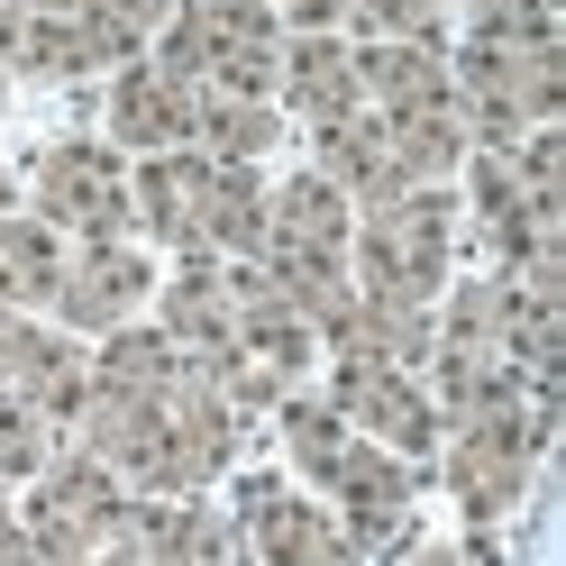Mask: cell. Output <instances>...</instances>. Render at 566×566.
I'll return each mask as SVG.
<instances>
[{
  "instance_id": "cell-1",
  "label": "cell",
  "mask_w": 566,
  "mask_h": 566,
  "mask_svg": "<svg viewBox=\"0 0 566 566\" xmlns=\"http://www.w3.org/2000/svg\"><path fill=\"white\" fill-rule=\"evenodd\" d=\"M274 420H283L293 467L329 493V512H338V530H347V548H357V557H384V548L411 539L420 467H402V457L375 448L366 430H347V420L329 411V394H283Z\"/></svg>"
},
{
  "instance_id": "cell-2",
  "label": "cell",
  "mask_w": 566,
  "mask_h": 566,
  "mask_svg": "<svg viewBox=\"0 0 566 566\" xmlns=\"http://www.w3.org/2000/svg\"><path fill=\"white\" fill-rule=\"evenodd\" d=\"M448 265H457V201L439 184H411L394 201H366L357 229H347V274H357V293L439 302L448 293Z\"/></svg>"
},
{
  "instance_id": "cell-3",
  "label": "cell",
  "mask_w": 566,
  "mask_h": 566,
  "mask_svg": "<svg viewBox=\"0 0 566 566\" xmlns=\"http://www.w3.org/2000/svg\"><path fill=\"white\" fill-rule=\"evenodd\" d=\"M457 83V119H467V147H512V137L548 128L566 111V46H503L467 28V46L448 55Z\"/></svg>"
},
{
  "instance_id": "cell-4",
  "label": "cell",
  "mask_w": 566,
  "mask_h": 566,
  "mask_svg": "<svg viewBox=\"0 0 566 566\" xmlns=\"http://www.w3.org/2000/svg\"><path fill=\"white\" fill-rule=\"evenodd\" d=\"M156 64L201 83V92L274 101L283 19H274V0H174V19L156 28Z\"/></svg>"
},
{
  "instance_id": "cell-5",
  "label": "cell",
  "mask_w": 566,
  "mask_h": 566,
  "mask_svg": "<svg viewBox=\"0 0 566 566\" xmlns=\"http://www.w3.org/2000/svg\"><path fill=\"white\" fill-rule=\"evenodd\" d=\"M119 512H128V484L101 467V457H46L38 467V493L19 503V539L38 548V566H92L101 557V539L119 530Z\"/></svg>"
},
{
  "instance_id": "cell-6",
  "label": "cell",
  "mask_w": 566,
  "mask_h": 566,
  "mask_svg": "<svg viewBox=\"0 0 566 566\" xmlns=\"http://www.w3.org/2000/svg\"><path fill=\"white\" fill-rule=\"evenodd\" d=\"M548 402H512V411H475L448 430V493L467 503V521H503L521 503L530 467L548 448Z\"/></svg>"
},
{
  "instance_id": "cell-7",
  "label": "cell",
  "mask_w": 566,
  "mask_h": 566,
  "mask_svg": "<svg viewBox=\"0 0 566 566\" xmlns=\"http://www.w3.org/2000/svg\"><path fill=\"white\" fill-rule=\"evenodd\" d=\"M28 192H38V220L55 238H128V156L111 137H55V147L28 165Z\"/></svg>"
},
{
  "instance_id": "cell-8",
  "label": "cell",
  "mask_w": 566,
  "mask_h": 566,
  "mask_svg": "<svg viewBox=\"0 0 566 566\" xmlns=\"http://www.w3.org/2000/svg\"><path fill=\"white\" fill-rule=\"evenodd\" d=\"M329 411L347 430H366L375 448H394L402 467H430L439 457V402L420 366H375V357H329Z\"/></svg>"
},
{
  "instance_id": "cell-9",
  "label": "cell",
  "mask_w": 566,
  "mask_h": 566,
  "mask_svg": "<svg viewBox=\"0 0 566 566\" xmlns=\"http://www.w3.org/2000/svg\"><path fill=\"white\" fill-rule=\"evenodd\" d=\"M457 174H467V210H475V229L493 247V265H548V256H566V210L521 184L512 147H467Z\"/></svg>"
},
{
  "instance_id": "cell-10",
  "label": "cell",
  "mask_w": 566,
  "mask_h": 566,
  "mask_svg": "<svg viewBox=\"0 0 566 566\" xmlns=\"http://www.w3.org/2000/svg\"><path fill=\"white\" fill-rule=\"evenodd\" d=\"M238 548H247V566H357L338 512L293 493V484H274V475L238 484Z\"/></svg>"
},
{
  "instance_id": "cell-11",
  "label": "cell",
  "mask_w": 566,
  "mask_h": 566,
  "mask_svg": "<svg viewBox=\"0 0 566 566\" xmlns=\"http://www.w3.org/2000/svg\"><path fill=\"white\" fill-rule=\"evenodd\" d=\"M147 302H156V265L137 256L128 238L64 247V274H55V321L74 329V338H111V329H128Z\"/></svg>"
},
{
  "instance_id": "cell-12",
  "label": "cell",
  "mask_w": 566,
  "mask_h": 566,
  "mask_svg": "<svg viewBox=\"0 0 566 566\" xmlns=\"http://www.w3.org/2000/svg\"><path fill=\"white\" fill-rule=\"evenodd\" d=\"M0 394L38 402L46 430H74L92 402V357L64 329H38L28 311H0Z\"/></svg>"
},
{
  "instance_id": "cell-13",
  "label": "cell",
  "mask_w": 566,
  "mask_h": 566,
  "mask_svg": "<svg viewBox=\"0 0 566 566\" xmlns=\"http://www.w3.org/2000/svg\"><path fill=\"white\" fill-rule=\"evenodd\" d=\"M92 566H220V521L192 493H137Z\"/></svg>"
},
{
  "instance_id": "cell-14",
  "label": "cell",
  "mask_w": 566,
  "mask_h": 566,
  "mask_svg": "<svg viewBox=\"0 0 566 566\" xmlns=\"http://www.w3.org/2000/svg\"><path fill=\"white\" fill-rule=\"evenodd\" d=\"M229 311H238V357L256 366V375L293 384L311 357H321V329H311L302 311L265 283V265H256V256H229Z\"/></svg>"
},
{
  "instance_id": "cell-15",
  "label": "cell",
  "mask_w": 566,
  "mask_h": 566,
  "mask_svg": "<svg viewBox=\"0 0 566 566\" xmlns=\"http://www.w3.org/2000/svg\"><path fill=\"white\" fill-rule=\"evenodd\" d=\"M111 147H119V156L192 147V83L165 74L156 55H128L119 83H111Z\"/></svg>"
},
{
  "instance_id": "cell-16",
  "label": "cell",
  "mask_w": 566,
  "mask_h": 566,
  "mask_svg": "<svg viewBox=\"0 0 566 566\" xmlns=\"http://www.w3.org/2000/svg\"><path fill=\"white\" fill-rule=\"evenodd\" d=\"M201 192H210V156L201 147H165L128 165V220L165 238L174 256H201Z\"/></svg>"
},
{
  "instance_id": "cell-17",
  "label": "cell",
  "mask_w": 566,
  "mask_h": 566,
  "mask_svg": "<svg viewBox=\"0 0 566 566\" xmlns=\"http://www.w3.org/2000/svg\"><path fill=\"white\" fill-rule=\"evenodd\" d=\"M311 147H321V184H338L347 201H394V192H411V174H402V156H394V128H384L375 111H347V119H329V128H311Z\"/></svg>"
},
{
  "instance_id": "cell-18",
  "label": "cell",
  "mask_w": 566,
  "mask_h": 566,
  "mask_svg": "<svg viewBox=\"0 0 566 566\" xmlns=\"http://www.w3.org/2000/svg\"><path fill=\"white\" fill-rule=\"evenodd\" d=\"M274 101L311 128H329L347 111H366L357 92V55H347V38H283V64H274Z\"/></svg>"
},
{
  "instance_id": "cell-19",
  "label": "cell",
  "mask_w": 566,
  "mask_h": 566,
  "mask_svg": "<svg viewBox=\"0 0 566 566\" xmlns=\"http://www.w3.org/2000/svg\"><path fill=\"white\" fill-rule=\"evenodd\" d=\"M357 55V92L375 119H411V111H457L448 83V46H347Z\"/></svg>"
},
{
  "instance_id": "cell-20",
  "label": "cell",
  "mask_w": 566,
  "mask_h": 566,
  "mask_svg": "<svg viewBox=\"0 0 566 566\" xmlns=\"http://www.w3.org/2000/svg\"><path fill=\"white\" fill-rule=\"evenodd\" d=\"M174 384H192V357L174 347L165 329L147 321H128L101 338V357H92V394H128V402H165Z\"/></svg>"
},
{
  "instance_id": "cell-21",
  "label": "cell",
  "mask_w": 566,
  "mask_h": 566,
  "mask_svg": "<svg viewBox=\"0 0 566 566\" xmlns=\"http://www.w3.org/2000/svg\"><path fill=\"white\" fill-rule=\"evenodd\" d=\"M256 247H265V184H256V165H220V156H210L201 256H256Z\"/></svg>"
},
{
  "instance_id": "cell-22",
  "label": "cell",
  "mask_w": 566,
  "mask_h": 566,
  "mask_svg": "<svg viewBox=\"0 0 566 566\" xmlns=\"http://www.w3.org/2000/svg\"><path fill=\"white\" fill-rule=\"evenodd\" d=\"M55 274H64V238L38 210H0V311L55 302Z\"/></svg>"
},
{
  "instance_id": "cell-23",
  "label": "cell",
  "mask_w": 566,
  "mask_h": 566,
  "mask_svg": "<svg viewBox=\"0 0 566 566\" xmlns=\"http://www.w3.org/2000/svg\"><path fill=\"white\" fill-rule=\"evenodd\" d=\"M10 64H28V74H46V83H74V74H101V64H119V55L83 10H28Z\"/></svg>"
},
{
  "instance_id": "cell-24",
  "label": "cell",
  "mask_w": 566,
  "mask_h": 566,
  "mask_svg": "<svg viewBox=\"0 0 566 566\" xmlns=\"http://www.w3.org/2000/svg\"><path fill=\"white\" fill-rule=\"evenodd\" d=\"M192 147L220 156V165H256L274 147V101H247V92H201L192 83Z\"/></svg>"
},
{
  "instance_id": "cell-25",
  "label": "cell",
  "mask_w": 566,
  "mask_h": 566,
  "mask_svg": "<svg viewBox=\"0 0 566 566\" xmlns=\"http://www.w3.org/2000/svg\"><path fill=\"white\" fill-rule=\"evenodd\" d=\"M347 46H448L439 0H366L347 19Z\"/></svg>"
},
{
  "instance_id": "cell-26",
  "label": "cell",
  "mask_w": 566,
  "mask_h": 566,
  "mask_svg": "<svg viewBox=\"0 0 566 566\" xmlns=\"http://www.w3.org/2000/svg\"><path fill=\"white\" fill-rule=\"evenodd\" d=\"M46 457H55V430L38 420V402L0 394V484H10V475H38Z\"/></svg>"
},
{
  "instance_id": "cell-27",
  "label": "cell",
  "mask_w": 566,
  "mask_h": 566,
  "mask_svg": "<svg viewBox=\"0 0 566 566\" xmlns=\"http://www.w3.org/2000/svg\"><path fill=\"white\" fill-rule=\"evenodd\" d=\"M366 0H283V38H347V19H357Z\"/></svg>"
},
{
  "instance_id": "cell-28",
  "label": "cell",
  "mask_w": 566,
  "mask_h": 566,
  "mask_svg": "<svg viewBox=\"0 0 566 566\" xmlns=\"http://www.w3.org/2000/svg\"><path fill=\"white\" fill-rule=\"evenodd\" d=\"M503 10H539V0H475V19H503ZM566 10V0H557Z\"/></svg>"
},
{
  "instance_id": "cell-29",
  "label": "cell",
  "mask_w": 566,
  "mask_h": 566,
  "mask_svg": "<svg viewBox=\"0 0 566 566\" xmlns=\"http://www.w3.org/2000/svg\"><path fill=\"white\" fill-rule=\"evenodd\" d=\"M411 566H467V557H448V548H420V557H411Z\"/></svg>"
}]
</instances>
